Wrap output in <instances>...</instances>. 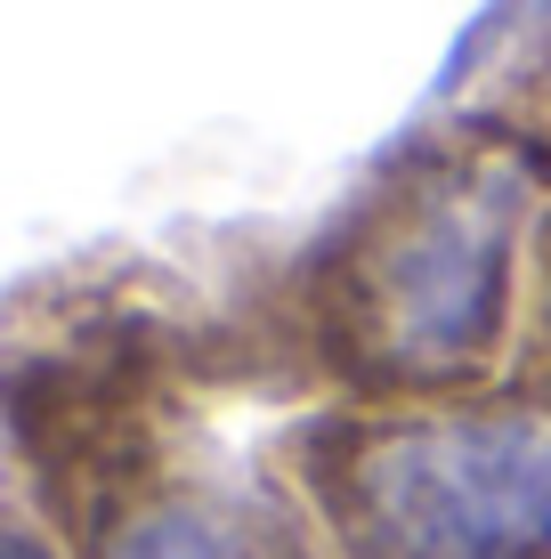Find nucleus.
<instances>
[{"mask_svg":"<svg viewBox=\"0 0 551 559\" xmlns=\"http://www.w3.org/2000/svg\"><path fill=\"white\" fill-rule=\"evenodd\" d=\"M219 284L82 252L0 300V487L65 559H333L268 447Z\"/></svg>","mask_w":551,"mask_h":559,"instance_id":"obj_1","label":"nucleus"},{"mask_svg":"<svg viewBox=\"0 0 551 559\" xmlns=\"http://www.w3.org/2000/svg\"><path fill=\"white\" fill-rule=\"evenodd\" d=\"M543 203V154L503 114L439 98L300 236L219 284L252 397L284 421L503 390Z\"/></svg>","mask_w":551,"mask_h":559,"instance_id":"obj_2","label":"nucleus"},{"mask_svg":"<svg viewBox=\"0 0 551 559\" xmlns=\"http://www.w3.org/2000/svg\"><path fill=\"white\" fill-rule=\"evenodd\" d=\"M333 559H551V406H309L260 430Z\"/></svg>","mask_w":551,"mask_h":559,"instance_id":"obj_3","label":"nucleus"},{"mask_svg":"<svg viewBox=\"0 0 551 559\" xmlns=\"http://www.w3.org/2000/svg\"><path fill=\"white\" fill-rule=\"evenodd\" d=\"M439 98L487 106L551 163V0H495L446 66Z\"/></svg>","mask_w":551,"mask_h":559,"instance_id":"obj_4","label":"nucleus"},{"mask_svg":"<svg viewBox=\"0 0 551 559\" xmlns=\"http://www.w3.org/2000/svg\"><path fill=\"white\" fill-rule=\"evenodd\" d=\"M511 390L551 406V203L536 219V252H527V308H519V349H511Z\"/></svg>","mask_w":551,"mask_h":559,"instance_id":"obj_5","label":"nucleus"},{"mask_svg":"<svg viewBox=\"0 0 551 559\" xmlns=\"http://www.w3.org/2000/svg\"><path fill=\"white\" fill-rule=\"evenodd\" d=\"M0 559H65V544H57V535L16 503L9 487H0Z\"/></svg>","mask_w":551,"mask_h":559,"instance_id":"obj_6","label":"nucleus"}]
</instances>
